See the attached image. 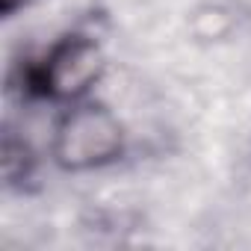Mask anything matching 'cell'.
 <instances>
[{"mask_svg": "<svg viewBox=\"0 0 251 251\" xmlns=\"http://www.w3.org/2000/svg\"><path fill=\"white\" fill-rule=\"evenodd\" d=\"M103 74V42L89 30H68L24 65L21 89L27 98L48 100L53 106H68L83 98H92Z\"/></svg>", "mask_w": 251, "mask_h": 251, "instance_id": "7a4b0ae2", "label": "cell"}, {"mask_svg": "<svg viewBox=\"0 0 251 251\" xmlns=\"http://www.w3.org/2000/svg\"><path fill=\"white\" fill-rule=\"evenodd\" d=\"M130 133L118 112L92 98L59 106V115L50 127V163L65 175H89L115 166L124 160Z\"/></svg>", "mask_w": 251, "mask_h": 251, "instance_id": "6da1fadb", "label": "cell"}, {"mask_svg": "<svg viewBox=\"0 0 251 251\" xmlns=\"http://www.w3.org/2000/svg\"><path fill=\"white\" fill-rule=\"evenodd\" d=\"M3 183L6 189H24L33 177H36V166L39 157L33 151V145L18 133V130H6L3 133Z\"/></svg>", "mask_w": 251, "mask_h": 251, "instance_id": "3957f363", "label": "cell"}, {"mask_svg": "<svg viewBox=\"0 0 251 251\" xmlns=\"http://www.w3.org/2000/svg\"><path fill=\"white\" fill-rule=\"evenodd\" d=\"M30 3H33V0H0V15H3V18H15Z\"/></svg>", "mask_w": 251, "mask_h": 251, "instance_id": "277c9868", "label": "cell"}]
</instances>
